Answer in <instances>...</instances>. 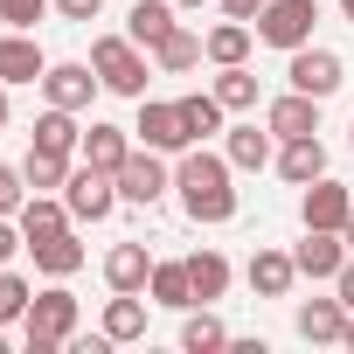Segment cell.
<instances>
[{
	"instance_id": "cell-17",
	"label": "cell",
	"mask_w": 354,
	"mask_h": 354,
	"mask_svg": "<svg viewBox=\"0 0 354 354\" xmlns=\"http://www.w3.org/2000/svg\"><path fill=\"white\" fill-rule=\"evenodd\" d=\"M292 326H299L306 347H333V340L347 333V306H340V292H333V299H299Z\"/></svg>"
},
{
	"instance_id": "cell-5",
	"label": "cell",
	"mask_w": 354,
	"mask_h": 354,
	"mask_svg": "<svg viewBox=\"0 0 354 354\" xmlns=\"http://www.w3.org/2000/svg\"><path fill=\"white\" fill-rule=\"evenodd\" d=\"M63 202H70V223H111L118 216V174L77 160L70 181H63Z\"/></svg>"
},
{
	"instance_id": "cell-32",
	"label": "cell",
	"mask_w": 354,
	"mask_h": 354,
	"mask_svg": "<svg viewBox=\"0 0 354 354\" xmlns=\"http://www.w3.org/2000/svg\"><path fill=\"white\" fill-rule=\"evenodd\" d=\"M181 347H188V354H216V347H230V326H223L209 306H202V313L188 306V319H181Z\"/></svg>"
},
{
	"instance_id": "cell-25",
	"label": "cell",
	"mask_w": 354,
	"mask_h": 354,
	"mask_svg": "<svg viewBox=\"0 0 354 354\" xmlns=\"http://www.w3.org/2000/svg\"><path fill=\"white\" fill-rule=\"evenodd\" d=\"M174 104H181V125H188V139H195V146H209V139L223 132V118H230L216 91H188V97H174Z\"/></svg>"
},
{
	"instance_id": "cell-37",
	"label": "cell",
	"mask_w": 354,
	"mask_h": 354,
	"mask_svg": "<svg viewBox=\"0 0 354 354\" xmlns=\"http://www.w3.org/2000/svg\"><path fill=\"white\" fill-rule=\"evenodd\" d=\"M56 15L84 28V21H97V15H104V0H56Z\"/></svg>"
},
{
	"instance_id": "cell-44",
	"label": "cell",
	"mask_w": 354,
	"mask_h": 354,
	"mask_svg": "<svg viewBox=\"0 0 354 354\" xmlns=\"http://www.w3.org/2000/svg\"><path fill=\"white\" fill-rule=\"evenodd\" d=\"M174 8H209V0H174Z\"/></svg>"
},
{
	"instance_id": "cell-2",
	"label": "cell",
	"mask_w": 354,
	"mask_h": 354,
	"mask_svg": "<svg viewBox=\"0 0 354 354\" xmlns=\"http://www.w3.org/2000/svg\"><path fill=\"white\" fill-rule=\"evenodd\" d=\"M77 326H84L77 292H70L63 278H49V292H35V306H28V319H21V347H28V354H63V347L77 340Z\"/></svg>"
},
{
	"instance_id": "cell-19",
	"label": "cell",
	"mask_w": 354,
	"mask_h": 354,
	"mask_svg": "<svg viewBox=\"0 0 354 354\" xmlns=\"http://www.w3.org/2000/svg\"><path fill=\"white\" fill-rule=\"evenodd\" d=\"M77 160H91V167H104V174H118L125 160H132V125H84V146H77Z\"/></svg>"
},
{
	"instance_id": "cell-1",
	"label": "cell",
	"mask_w": 354,
	"mask_h": 354,
	"mask_svg": "<svg viewBox=\"0 0 354 354\" xmlns=\"http://www.w3.org/2000/svg\"><path fill=\"white\" fill-rule=\"evenodd\" d=\"M174 195H181L188 223H202V230L236 223V167H230V153H209V146L174 153Z\"/></svg>"
},
{
	"instance_id": "cell-43",
	"label": "cell",
	"mask_w": 354,
	"mask_h": 354,
	"mask_svg": "<svg viewBox=\"0 0 354 354\" xmlns=\"http://www.w3.org/2000/svg\"><path fill=\"white\" fill-rule=\"evenodd\" d=\"M340 236H347V250H354V209H347V230H340Z\"/></svg>"
},
{
	"instance_id": "cell-42",
	"label": "cell",
	"mask_w": 354,
	"mask_h": 354,
	"mask_svg": "<svg viewBox=\"0 0 354 354\" xmlns=\"http://www.w3.org/2000/svg\"><path fill=\"white\" fill-rule=\"evenodd\" d=\"M340 21H347V28H354V0H340Z\"/></svg>"
},
{
	"instance_id": "cell-3",
	"label": "cell",
	"mask_w": 354,
	"mask_h": 354,
	"mask_svg": "<svg viewBox=\"0 0 354 354\" xmlns=\"http://www.w3.org/2000/svg\"><path fill=\"white\" fill-rule=\"evenodd\" d=\"M91 70H97V84L111 91V97H146V84H153V56L132 42V35H97L91 42Z\"/></svg>"
},
{
	"instance_id": "cell-23",
	"label": "cell",
	"mask_w": 354,
	"mask_h": 354,
	"mask_svg": "<svg viewBox=\"0 0 354 354\" xmlns=\"http://www.w3.org/2000/svg\"><path fill=\"white\" fill-rule=\"evenodd\" d=\"M146 292H153V306H167V313H188V306H202V299H195V278H188V257H181V264H160V257H153V278H146Z\"/></svg>"
},
{
	"instance_id": "cell-38",
	"label": "cell",
	"mask_w": 354,
	"mask_h": 354,
	"mask_svg": "<svg viewBox=\"0 0 354 354\" xmlns=\"http://www.w3.org/2000/svg\"><path fill=\"white\" fill-rule=\"evenodd\" d=\"M333 292H340V306L354 313V250H347V264H340V278H333Z\"/></svg>"
},
{
	"instance_id": "cell-11",
	"label": "cell",
	"mask_w": 354,
	"mask_h": 354,
	"mask_svg": "<svg viewBox=\"0 0 354 354\" xmlns=\"http://www.w3.org/2000/svg\"><path fill=\"white\" fill-rule=\"evenodd\" d=\"M97 91H104V84H97V70H91V63H49V70H42V97H49V104H63V111H77V118L91 111V97H97Z\"/></svg>"
},
{
	"instance_id": "cell-9",
	"label": "cell",
	"mask_w": 354,
	"mask_h": 354,
	"mask_svg": "<svg viewBox=\"0 0 354 354\" xmlns=\"http://www.w3.org/2000/svg\"><path fill=\"white\" fill-rule=\"evenodd\" d=\"M292 264H299V278L333 285V278H340V264H347V236H340V230H306V236L292 243Z\"/></svg>"
},
{
	"instance_id": "cell-16",
	"label": "cell",
	"mask_w": 354,
	"mask_h": 354,
	"mask_svg": "<svg viewBox=\"0 0 354 354\" xmlns=\"http://www.w3.org/2000/svg\"><path fill=\"white\" fill-rule=\"evenodd\" d=\"M146 292H111L104 299V319H97V333L111 340V347H132V340H146Z\"/></svg>"
},
{
	"instance_id": "cell-28",
	"label": "cell",
	"mask_w": 354,
	"mask_h": 354,
	"mask_svg": "<svg viewBox=\"0 0 354 354\" xmlns=\"http://www.w3.org/2000/svg\"><path fill=\"white\" fill-rule=\"evenodd\" d=\"M209 91L223 97V111H257V97H264V91H257V70H250V63H223Z\"/></svg>"
},
{
	"instance_id": "cell-41",
	"label": "cell",
	"mask_w": 354,
	"mask_h": 354,
	"mask_svg": "<svg viewBox=\"0 0 354 354\" xmlns=\"http://www.w3.org/2000/svg\"><path fill=\"white\" fill-rule=\"evenodd\" d=\"M0 132H8V84H0Z\"/></svg>"
},
{
	"instance_id": "cell-26",
	"label": "cell",
	"mask_w": 354,
	"mask_h": 354,
	"mask_svg": "<svg viewBox=\"0 0 354 354\" xmlns=\"http://www.w3.org/2000/svg\"><path fill=\"white\" fill-rule=\"evenodd\" d=\"M202 49H209V63H216V70H223V63H250L257 28H250V21H216V28L202 35Z\"/></svg>"
},
{
	"instance_id": "cell-15",
	"label": "cell",
	"mask_w": 354,
	"mask_h": 354,
	"mask_svg": "<svg viewBox=\"0 0 354 354\" xmlns=\"http://www.w3.org/2000/svg\"><path fill=\"white\" fill-rule=\"evenodd\" d=\"M243 278H250V292H257V299H292V285H299V264H292V250H271V243H257V257L243 264Z\"/></svg>"
},
{
	"instance_id": "cell-7",
	"label": "cell",
	"mask_w": 354,
	"mask_h": 354,
	"mask_svg": "<svg viewBox=\"0 0 354 354\" xmlns=\"http://www.w3.org/2000/svg\"><path fill=\"white\" fill-rule=\"evenodd\" d=\"M167 188H174V167H167V153H153V146H132V160L118 167V202H132V209H153Z\"/></svg>"
},
{
	"instance_id": "cell-22",
	"label": "cell",
	"mask_w": 354,
	"mask_h": 354,
	"mask_svg": "<svg viewBox=\"0 0 354 354\" xmlns=\"http://www.w3.org/2000/svg\"><path fill=\"white\" fill-rule=\"evenodd\" d=\"M146 278H153V250L146 243H111L104 250V285L111 292H146Z\"/></svg>"
},
{
	"instance_id": "cell-45",
	"label": "cell",
	"mask_w": 354,
	"mask_h": 354,
	"mask_svg": "<svg viewBox=\"0 0 354 354\" xmlns=\"http://www.w3.org/2000/svg\"><path fill=\"white\" fill-rule=\"evenodd\" d=\"M0 354H8V326H0Z\"/></svg>"
},
{
	"instance_id": "cell-10",
	"label": "cell",
	"mask_w": 354,
	"mask_h": 354,
	"mask_svg": "<svg viewBox=\"0 0 354 354\" xmlns=\"http://www.w3.org/2000/svg\"><path fill=\"white\" fill-rule=\"evenodd\" d=\"M347 209H354V195L333 181V174H319V181L299 188V223L306 230H347Z\"/></svg>"
},
{
	"instance_id": "cell-8",
	"label": "cell",
	"mask_w": 354,
	"mask_h": 354,
	"mask_svg": "<svg viewBox=\"0 0 354 354\" xmlns=\"http://www.w3.org/2000/svg\"><path fill=\"white\" fill-rule=\"evenodd\" d=\"M132 139L153 146V153H188V125H181V104L174 97H139V118H132Z\"/></svg>"
},
{
	"instance_id": "cell-14",
	"label": "cell",
	"mask_w": 354,
	"mask_h": 354,
	"mask_svg": "<svg viewBox=\"0 0 354 354\" xmlns=\"http://www.w3.org/2000/svg\"><path fill=\"white\" fill-rule=\"evenodd\" d=\"M223 153H230L236 174H257V167L278 160V132L271 125H223Z\"/></svg>"
},
{
	"instance_id": "cell-30",
	"label": "cell",
	"mask_w": 354,
	"mask_h": 354,
	"mask_svg": "<svg viewBox=\"0 0 354 354\" xmlns=\"http://www.w3.org/2000/svg\"><path fill=\"white\" fill-rule=\"evenodd\" d=\"M35 146H49V153H77V146H84V125H77V111L49 104V111L35 118Z\"/></svg>"
},
{
	"instance_id": "cell-24",
	"label": "cell",
	"mask_w": 354,
	"mask_h": 354,
	"mask_svg": "<svg viewBox=\"0 0 354 354\" xmlns=\"http://www.w3.org/2000/svg\"><path fill=\"white\" fill-rule=\"evenodd\" d=\"M202 63H209V49H202L195 28H174V35L153 49V70H160V77H188V70H202Z\"/></svg>"
},
{
	"instance_id": "cell-4",
	"label": "cell",
	"mask_w": 354,
	"mask_h": 354,
	"mask_svg": "<svg viewBox=\"0 0 354 354\" xmlns=\"http://www.w3.org/2000/svg\"><path fill=\"white\" fill-rule=\"evenodd\" d=\"M257 42L264 49H306L313 42V28H319V0H264V8H257Z\"/></svg>"
},
{
	"instance_id": "cell-13",
	"label": "cell",
	"mask_w": 354,
	"mask_h": 354,
	"mask_svg": "<svg viewBox=\"0 0 354 354\" xmlns=\"http://www.w3.org/2000/svg\"><path fill=\"white\" fill-rule=\"evenodd\" d=\"M28 257H35V271H42V278H77L91 250L77 243V223H63V230H49V236H35V243H28Z\"/></svg>"
},
{
	"instance_id": "cell-35",
	"label": "cell",
	"mask_w": 354,
	"mask_h": 354,
	"mask_svg": "<svg viewBox=\"0 0 354 354\" xmlns=\"http://www.w3.org/2000/svg\"><path fill=\"white\" fill-rule=\"evenodd\" d=\"M28 195H35V188H28V174H21V167H0V216H21Z\"/></svg>"
},
{
	"instance_id": "cell-18",
	"label": "cell",
	"mask_w": 354,
	"mask_h": 354,
	"mask_svg": "<svg viewBox=\"0 0 354 354\" xmlns=\"http://www.w3.org/2000/svg\"><path fill=\"white\" fill-rule=\"evenodd\" d=\"M264 125H271L278 139H313V132H319V97L285 91V97H271V104H264Z\"/></svg>"
},
{
	"instance_id": "cell-36",
	"label": "cell",
	"mask_w": 354,
	"mask_h": 354,
	"mask_svg": "<svg viewBox=\"0 0 354 354\" xmlns=\"http://www.w3.org/2000/svg\"><path fill=\"white\" fill-rule=\"evenodd\" d=\"M21 250H28V236H21V223H15V216H0V264H15Z\"/></svg>"
},
{
	"instance_id": "cell-29",
	"label": "cell",
	"mask_w": 354,
	"mask_h": 354,
	"mask_svg": "<svg viewBox=\"0 0 354 354\" xmlns=\"http://www.w3.org/2000/svg\"><path fill=\"white\" fill-rule=\"evenodd\" d=\"M188 278H195V299H202V306H216V299L230 292V278H236V271H230V257H223V250H195V257H188Z\"/></svg>"
},
{
	"instance_id": "cell-20",
	"label": "cell",
	"mask_w": 354,
	"mask_h": 354,
	"mask_svg": "<svg viewBox=\"0 0 354 354\" xmlns=\"http://www.w3.org/2000/svg\"><path fill=\"white\" fill-rule=\"evenodd\" d=\"M174 15H181L174 0H132V15H125V35H132V42H139V49L153 56V49H160V42L174 35V28H181Z\"/></svg>"
},
{
	"instance_id": "cell-6",
	"label": "cell",
	"mask_w": 354,
	"mask_h": 354,
	"mask_svg": "<svg viewBox=\"0 0 354 354\" xmlns=\"http://www.w3.org/2000/svg\"><path fill=\"white\" fill-rule=\"evenodd\" d=\"M340 84H347V63H340L333 49L306 42V49H292V56H285V91H306V97H319V104H326Z\"/></svg>"
},
{
	"instance_id": "cell-21",
	"label": "cell",
	"mask_w": 354,
	"mask_h": 354,
	"mask_svg": "<svg viewBox=\"0 0 354 354\" xmlns=\"http://www.w3.org/2000/svg\"><path fill=\"white\" fill-rule=\"evenodd\" d=\"M278 181H292V188H306V181H319L326 174V146H319V132L313 139H278Z\"/></svg>"
},
{
	"instance_id": "cell-39",
	"label": "cell",
	"mask_w": 354,
	"mask_h": 354,
	"mask_svg": "<svg viewBox=\"0 0 354 354\" xmlns=\"http://www.w3.org/2000/svg\"><path fill=\"white\" fill-rule=\"evenodd\" d=\"M257 8H264V0H223V15H230V21H257Z\"/></svg>"
},
{
	"instance_id": "cell-12",
	"label": "cell",
	"mask_w": 354,
	"mask_h": 354,
	"mask_svg": "<svg viewBox=\"0 0 354 354\" xmlns=\"http://www.w3.org/2000/svg\"><path fill=\"white\" fill-rule=\"evenodd\" d=\"M42 70H49V56H42V42L28 35V28H0V84H42Z\"/></svg>"
},
{
	"instance_id": "cell-40",
	"label": "cell",
	"mask_w": 354,
	"mask_h": 354,
	"mask_svg": "<svg viewBox=\"0 0 354 354\" xmlns=\"http://www.w3.org/2000/svg\"><path fill=\"white\" fill-rule=\"evenodd\" d=\"M340 347H347V354H354V313H347V333H340Z\"/></svg>"
},
{
	"instance_id": "cell-34",
	"label": "cell",
	"mask_w": 354,
	"mask_h": 354,
	"mask_svg": "<svg viewBox=\"0 0 354 354\" xmlns=\"http://www.w3.org/2000/svg\"><path fill=\"white\" fill-rule=\"evenodd\" d=\"M56 8V0H0V28H28L35 35V21Z\"/></svg>"
},
{
	"instance_id": "cell-31",
	"label": "cell",
	"mask_w": 354,
	"mask_h": 354,
	"mask_svg": "<svg viewBox=\"0 0 354 354\" xmlns=\"http://www.w3.org/2000/svg\"><path fill=\"white\" fill-rule=\"evenodd\" d=\"M15 223H21V236L35 243V236H49V230H63V223H70V202H63V195H28Z\"/></svg>"
},
{
	"instance_id": "cell-46",
	"label": "cell",
	"mask_w": 354,
	"mask_h": 354,
	"mask_svg": "<svg viewBox=\"0 0 354 354\" xmlns=\"http://www.w3.org/2000/svg\"><path fill=\"white\" fill-rule=\"evenodd\" d=\"M347 132H354V125H347Z\"/></svg>"
},
{
	"instance_id": "cell-33",
	"label": "cell",
	"mask_w": 354,
	"mask_h": 354,
	"mask_svg": "<svg viewBox=\"0 0 354 354\" xmlns=\"http://www.w3.org/2000/svg\"><path fill=\"white\" fill-rule=\"evenodd\" d=\"M28 306H35V285H28L15 264H0V326H21Z\"/></svg>"
},
{
	"instance_id": "cell-27",
	"label": "cell",
	"mask_w": 354,
	"mask_h": 354,
	"mask_svg": "<svg viewBox=\"0 0 354 354\" xmlns=\"http://www.w3.org/2000/svg\"><path fill=\"white\" fill-rule=\"evenodd\" d=\"M70 167H77V153H49V146H28V160H21V174H28L35 195H63Z\"/></svg>"
}]
</instances>
